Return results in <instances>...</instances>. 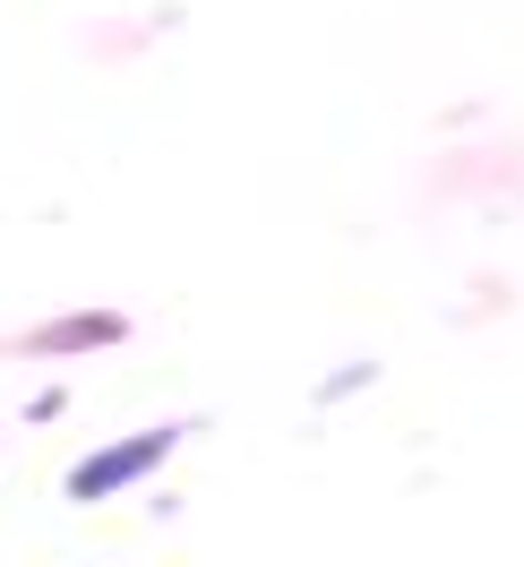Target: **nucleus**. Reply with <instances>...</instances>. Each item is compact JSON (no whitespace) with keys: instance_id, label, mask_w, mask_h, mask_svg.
Listing matches in <instances>:
<instances>
[{"instance_id":"1","label":"nucleus","mask_w":524,"mask_h":567,"mask_svg":"<svg viewBox=\"0 0 524 567\" xmlns=\"http://www.w3.org/2000/svg\"><path fill=\"white\" fill-rule=\"evenodd\" d=\"M181 430H189V422H164V430H146V439L95 447L86 464H70V498H86V507H95V498H121L130 482H146V473H155V464L181 447Z\"/></svg>"},{"instance_id":"2","label":"nucleus","mask_w":524,"mask_h":567,"mask_svg":"<svg viewBox=\"0 0 524 567\" xmlns=\"http://www.w3.org/2000/svg\"><path fill=\"white\" fill-rule=\"evenodd\" d=\"M130 336V319L121 310H78V319H52L27 336V353H104V344H121Z\"/></svg>"}]
</instances>
